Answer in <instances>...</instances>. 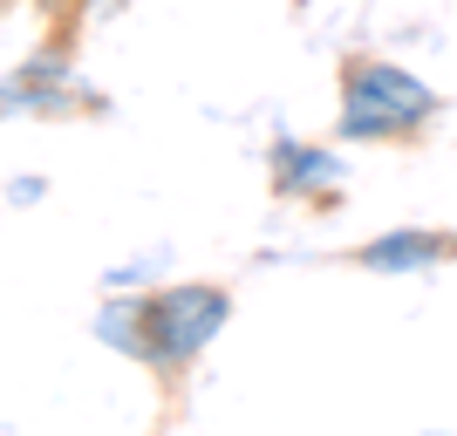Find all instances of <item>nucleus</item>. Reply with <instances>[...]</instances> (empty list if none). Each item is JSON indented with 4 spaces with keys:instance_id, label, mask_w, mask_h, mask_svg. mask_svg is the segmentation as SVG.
Segmentation results:
<instances>
[{
    "instance_id": "obj_4",
    "label": "nucleus",
    "mask_w": 457,
    "mask_h": 436,
    "mask_svg": "<svg viewBox=\"0 0 457 436\" xmlns=\"http://www.w3.org/2000/svg\"><path fill=\"white\" fill-rule=\"evenodd\" d=\"M273 177H280L287 198H335V185H342V157L280 136V144H273Z\"/></svg>"
},
{
    "instance_id": "obj_2",
    "label": "nucleus",
    "mask_w": 457,
    "mask_h": 436,
    "mask_svg": "<svg viewBox=\"0 0 457 436\" xmlns=\"http://www.w3.org/2000/svg\"><path fill=\"white\" fill-rule=\"evenodd\" d=\"M430 116H437V95H430V82L410 76V69L369 62V55L342 62V116H335L342 144H403V136H417Z\"/></svg>"
},
{
    "instance_id": "obj_3",
    "label": "nucleus",
    "mask_w": 457,
    "mask_h": 436,
    "mask_svg": "<svg viewBox=\"0 0 457 436\" xmlns=\"http://www.w3.org/2000/svg\"><path fill=\"white\" fill-rule=\"evenodd\" d=\"M457 252V232H430V226H410V232H382L355 252V266L369 273H410V266H444Z\"/></svg>"
},
{
    "instance_id": "obj_1",
    "label": "nucleus",
    "mask_w": 457,
    "mask_h": 436,
    "mask_svg": "<svg viewBox=\"0 0 457 436\" xmlns=\"http://www.w3.org/2000/svg\"><path fill=\"white\" fill-rule=\"evenodd\" d=\"M226 314H232L226 286H164V293H151V300H137V307H110L103 334L123 355H137L144 368H157V375L171 382L178 368H191L219 341Z\"/></svg>"
}]
</instances>
